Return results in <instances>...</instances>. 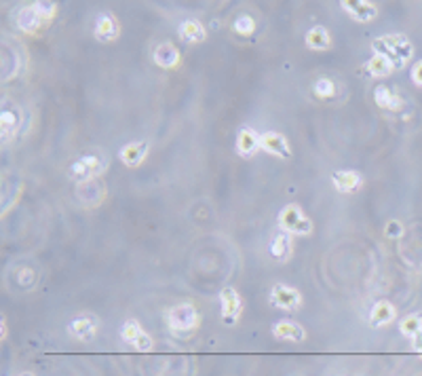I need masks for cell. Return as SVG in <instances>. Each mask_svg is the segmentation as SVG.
<instances>
[{
  "instance_id": "cell-17",
  "label": "cell",
  "mask_w": 422,
  "mask_h": 376,
  "mask_svg": "<svg viewBox=\"0 0 422 376\" xmlns=\"http://www.w3.org/2000/svg\"><path fill=\"white\" fill-rule=\"evenodd\" d=\"M331 184L338 193L353 195L363 186V176L355 170H338L331 174Z\"/></svg>"
},
{
  "instance_id": "cell-19",
  "label": "cell",
  "mask_w": 422,
  "mask_h": 376,
  "mask_svg": "<svg viewBox=\"0 0 422 376\" xmlns=\"http://www.w3.org/2000/svg\"><path fill=\"white\" fill-rule=\"evenodd\" d=\"M78 201L84 207H95L104 201L106 197V186L102 180H91V182H82L78 184Z\"/></svg>"
},
{
  "instance_id": "cell-3",
  "label": "cell",
  "mask_w": 422,
  "mask_h": 376,
  "mask_svg": "<svg viewBox=\"0 0 422 376\" xmlns=\"http://www.w3.org/2000/svg\"><path fill=\"white\" fill-rule=\"evenodd\" d=\"M165 323L172 332L186 334V332H196L201 325V313L196 311L194 305L190 303H180L165 313Z\"/></svg>"
},
{
  "instance_id": "cell-12",
  "label": "cell",
  "mask_w": 422,
  "mask_h": 376,
  "mask_svg": "<svg viewBox=\"0 0 422 376\" xmlns=\"http://www.w3.org/2000/svg\"><path fill=\"white\" fill-rule=\"evenodd\" d=\"M150 152V142L146 140H138V142H127L120 150H118V159L125 167H129V170H136L140 167L146 156Z\"/></svg>"
},
{
  "instance_id": "cell-11",
  "label": "cell",
  "mask_w": 422,
  "mask_h": 376,
  "mask_svg": "<svg viewBox=\"0 0 422 376\" xmlns=\"http://www.w3.org/2000/svg\"><path fill=\"white\" fill-rule=\"evenodd\" d=\"M260 146H262V150L266 154L277 156L281 161H287V159L293 156L287 138L283 134H279V132H264V134H260Z\"/></svg>"
},
{
  "instance_id": "cell-30",
  "label": "cell",
  "mask_w": 422,
  "mask_h": 376,
  "mask_svg": "<svg viewBox=\"0 0 422 376\" xmlns=\"http://www.w3.org/2000/svg\"><path fill=\"white\" fill-rule=\"evenodd\" d=\"M410 76H412V82H414V85L422 89V60H418V62L412 66Z\"/></svg>"
},
{
  "instance_id": "cell-28",
  "label": "cell",
  "mask_w": 422,
  "mask_h": 376,
  "mask_svg": "<svg viewBox=\"0 0 422 376\" xmlns=\"http://www.w3.org/2000/svg\"><path fill=\"white\" fill-rule=\"evenodd\" d=\"M232 30H235V34H239L243 38H249L253 32H256V19H253L249 13H241V15L235 17Z\"/></svg>"
},
{
  "instance_id": "cell-20",
  "label": "cell",
  "mask_w": 422,
  "mask_h": 376,
  "mask_svg": "<svg viewBox=\"0 0 422 376\" xmlns=\"http://www.w3.org/2000/svg\"><path fill=\"white\" fill-rule=\"evenodd\" d=\"M399 330L403 337L412 341V347L422 353V317L418 313H410L399 321Z\"/></svg>"
},
{
  "instance_id": "cell-4",
  "label": "cell",
  "mask_w": 422,
  "mask_h": 376,
  "mask_svg": "<svg viewBox=\"0 0 422 376\" xmlns=\"http://www.w3.org/2000/svg\"><path fill=\"white\" fill-rule=\"evenodd\" d=\"M106 159L104 156H98V154H82L78 156L72 165H70V178L76 182V184H82V182H91V180H100L102 174L106 172Z\"/></svg>"
},
{
  "instance_id": "cell-1",
  "label": "cell",
  "mask_w": 422,
  "mask_h": 376,
  "mask_svg": "<svg viewBox=\"0 0 422 376\" xmlns=\"http://www.w3.org/2000/svg\"><path fill=\"white\" fill-rule=\"evenodd\" d=\"M374 53H383L393 60L397 70H401L414 55V45L405 34H385L374 40Z\"/></svg>"
},
{
  "instance_id": "cell-13",
  "label": "cell",
  "mask_w": 422,
  "mask_h": 376,
  "mask_svg": "<svg viewBox=\"0 0 422 376\" xmlns=\"http://www.w3.org/2000/svg\"><path fill=\"white\" fill-rule=\"evenodd\" d=\"M152 62L163 68V70H174L180 66L182 62V53L180 49L174 45V43H169V40H163V43H158L152 51Z\"/></svg>"
},
{
  "instance_id": "cell-6",
  "label": "cell",
  "mask_w": 422,
  "mask_h": 376,
  "mask_svg": "<svg viewBox=\"0 0 422 376\" xmlns=\"http://www.w3.org/2000/svg\"><path fill=\"white\" fill-rule=\"evenodd\" d=\"M270 305L277 309H283L287 313H295L302 307V294L300 289L287 283H275L270 289Z\"/></svg>"
},
{
  "instance_id": "cell-21",
  "label": "cell",
  "mask_w": 422,
  "mask_h": 376,
  "mask_svg": "<svg viewBox=\"0 0 422 376\" xmlns=\"http://www.w3.org/2000/svg\"><path fill=\"white\" fill-rule=\"evenodd\" d=\"M178 36L188 45H199L207 40V30H205L203 21H199V19H184L178 26Z\"/></svg>"
},
{
  "instance_id": "cell-27",
  "label": "cell",
  "mask_w": 422,
  "mask_h": 376,
  "mask_svg": "<svg viewBox=\"0 0 422 376\" xmlns=\"http://www.w3.org/2000/svg\"><path fill=\"white\" fill-rule=\"evenodd\" d=\"M313 93L315 98L319 100H329L338 93V85H336V80L333 78H327V76H321L315 80V85H313Z\"/></svg>"
},
{
  "instance_id": "cell-18",
  "label": "cell",
  "mask_w": 422,
  "mask_h": 376,
  "mask_svg": "<svg viewBox=\"0 0 422 376\" xmlns=\"http://www.w3.org/2000/svg\"><path fill=\"white\" fill-rule=\"evenodd\" d=\"M374 104H376L378 108L391 110V112H399V110L405 108V100H403L397 91H393L391 87H387V85H378V87L374 89Z\"/></svg>"
},
{
  "instance_id": "cell-23",
  "label": "cell",
  "mask_w": 422,
  "mask_h": 376,
  "mask_svg": "<svg viewBox=\"0 0 422 376\" xmlns=\"http://www.w3.org/2000/svg\"><path fill=\"white\" fill-rule=\"evenodd\" d=\"M268 254H270L277 262H287V260L291 258V254H293V237L287 235V233H283V231H279V233L273 237L270 245H268Z\"/></svg>"
},
{
  "instance_id": "cell-24",
  "label": "cell",
  "mask_w": 422,
  "mask_h": 376,
  "mask_svg": "<svg viewBox=\"0 0 422 376\" xmlns=\"http://www.w3.org/2000/svg\"><path fill=\"white\" fill-rule=\"evenodd\" d=\"M397 319V309L393 303L389 301H378L374 307H371V313H369V323L374 328H385L389 323H393Z\"/></svg>"
},
{
  "instance_id": "cell-25",
  "label": "cell",
  "mask_w": 422,
  "mask_h": 376,
  "mask_svg": "<svg viewBox=\"0 0 422 376\" xmlns=\"http://www.w3.org/2000/svg\"><path fill=\"white\" fill-rule=\"evenodd\" d=\"M304 43L311 51H327L331 47V34L325 26H313L304 36Z\"/></svg>"
},
{
  "instance_id": "cell-29",
  "label": "cell",
  "mask_w": 422,
  "mask_h": 376,
  "mask_svg": "<svg viewBox=\"0 0 422 376\" xmlns=\"http://www.w3.org/2000/svg\"><path fill=\"white\" fill-rule=\"evenodd\" d=\"M403 235V224L399 220H389L385 226V237L387 239H399Z\"/></svg>"
},
{
  "instance_id": "cell-5",
  "label": "cell",
  "mask_w": 422,
  "mask_h": 376,
  "mask_svg": "<svg viewBox=\"0 0 422 376\" xmlns=\"http://www.w3.org/2000/svg\"><path fill=\"white\" fill-rule=\"evenodd\" d=\"M98 330H100V319L93 313H80L68 321L70 337L80 343H91L98 337Z\"/></svg>"
},
{
  "instance_id": "cell-2",
  "label": "cell",
  "mask_w": 422,
  "mask_h": 376,
  "mask_svg": "<svg viewBox=\"0 0 422 376\" xmlns=\"http://www.w3.org/2000/svg\"><path fill=\"white\" fill-rule=\"evenodd\" d=\"M277 224H279V231H283L291 237H306L315 231L313 220L298 203H287L285 207H281V212L277 216Z\"/></svg>"
},
{
  "instance_id": "cell-16",
  "label": "cell",
  "mask_w": 422,
  "mask_h": 376,
  "mask_svg": "<svg viewBox=\"0 0 422 376\" xmlns=\"http://www.w3.org/2000/svg\"><path fill=\"white\" fill-rule=\"evenodd\" d=\"M273 337L277 341H287V343H304L306 341V330L291 319H281L273 325Z\"/></svg>"
},
{
  "instance_id": "cell-8",
  "label": "cell",
  "mask_w": 422,
  "mask_h": 376,
  "mask_svg": "<svg viewBox=\"0 0 422 376\" xmlns=\"http://www.w3.org/2000/svg\"><path fill=\"white\" fill-rule=\"evenodd\" d=\"M340 7L357 24H371L380 13L378 5L369 3V0H342Z\"/></svg>"
},
{
  "instance_id": "cell-22",
  "label": "cell",
  "mask_w": 422,
  "mask_h": 376,
  "mask_svg": "<svg viewBox=\"0 0 422 376\" xmlns=\"http://www.w3.org/2000/svg\"><path fill=\"white\" fill-rule=\"evenodd\" d=\"M397 70V66L393 64L391 57L383 55V53H374L365 64H363V72L367 76H374V78H385L389 74H393Z\"/></svg>"
},
{
  "instance_id": "cell-9",
  "label": "cell",
  "mask_w": 422,
  "mask_h": 376,
  "mask_svg": "<svg viewBox=\"0 0 422 376\" xmlns=\"http://www.w3.org/2000/svg\"><path fill=\"white\" fill-rule=\"evenodd\" d=\"M220 305H222V319H224V323H228V325L237 323L241 313H243V307H245L241 294L237 292V287L228 285V287H224L220 292Z\"/></svg>"
},
{
  "instance_id": "cell-14",
  "label": "cell",
  "mask_w": 422,
  "mask_h": 376,
  "mask_svg": "<svg viewBox=\"0 0 422 376\" xmlns=\"http://www.w3.org/2000/svg\"><path fill=\"white\" fill-rule=\"evenodd\" d=\"M15 24H17V28H19L21 32H26V34H38L42 28H47L45 19L40 17V13L36 11L34 3H32V5H24V7L17 9V13H15Z\"/></svg>"
},
{
  "instance_id": "cell-26",
  "label": "cell",
  "mask_w": 422,
  "mask_h": 376,
  "mask_svg": "<svg viewBox=\"0 0 422 376\" xmlns=\"http://www.w3.org/2000/svg\"><path fill=\"white\" fill-rule=\"evenodd\" d=\"M17 127H19V112L5 106L3 112H0V132H3L5 144L11 140L13 134H17Z\"/></svg>"
},
{
  "instance_id": "cell-15",
  "label": "cell",
  "mask_w": 422,
  "mask_h": 376,
  "mask_svg": "<svg viewBox=\"0 0 422 376\" xmlns=\"http://www.w3.org/2000/svg\"><path fill=\"white\" fill-rule=\"evenodd\" d=\"M262 150L260 146V134L256 129H251V127H241L239 134H237V154L241 159H251V156H256L258 152Z\"/></svg>"
},
{
  "instance_id": "cell-7",
  "label": "cell",
  "mask_w": 422,
  "mask_h": 376,
  "mask_svg": "<svg viewBox=\"0 0 422 376\" xmlns=\"http://www.w3.org/2000/svg\"><path fill=\"white\" fill-rule=\"evenodd\" d=\"M120 341L127 343L129 347L138 349V351H150L154 341L150 334L142 328V323L138 319H127L120 328Z\"/></svg>"
},
{
  "instance_id": "cell-10",
  "label": "cell",
  "mask_w": 422,
  "mask_h": 376,
  "mask_svg": "<svg viewBox=\"0 0 422 376\" xmlns=\"http://www.w3.org/2000/svg\"><path fill=\"white\" fill-rule=\"evenodd\" d=\"M93 36H95V40H100V43H114V40L120 36V24H118L116 15L110 11H102L95 17Z\"/></svg>"
}]
</instances>
